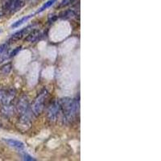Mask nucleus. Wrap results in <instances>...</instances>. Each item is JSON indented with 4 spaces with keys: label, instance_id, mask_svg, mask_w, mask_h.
Returning <instances> with one entry per match:
<instances>
[{
    "label": "nucleus",
    "instance_id": "obj_1",
    "mask_svg": "<svg viewBox=\"0 0 161 161\" xmlns=\"http://www.w3.org/2000/svg\"><path fill=\"white\" fill-rule=\"evenodd\" d=\"M58 103L60 113L62 114L64 122L66 123H71L77 116L78 110V102L74 99L65 97L58 101Z\"/></svg>",
    "mask_w": 161,
    "mask_h": 161
},
{
    "label": "nucleus",
    "instance_id": "obj_2",
    "mask_svg": "<svg viewBox=\"0 0 161 161\" xmlns=\"http://www.w3.org/2000/svg\"><path fill=\"white\" fill-rule=\"evenodd\" d=\"M19 113L21 115V121L24 124H26L29 122L31 111H30L29 103L26 97H23L20 98L18 103Z\"/></svg>",
    "mask_w": 161,
    "mask_h": 161
},
{
    "label": "nucleus",
    "instance_id": "obj_3",
    "mask_svg": "<svg viewBox=\"0 0 161 161\" xmlns=\"http://www.w3.org/2000/svg\"><path fill=\"white\" fill-rule=\"evenodd\" d=\"M25 0H4L3 10L7 13H15L24 7Z\"/></svg>",
    "mask_w": 161,
    "mask_h": 161
},
{
    "label": "nucleus",
    "instance_id": "obj_4",
    "mask_svg": "<svg viewBox=\"0 0 161 161\" xmlns=\"http://www.w3.org/2000/svg\"><path fill=\"white\" fill-rule=\"evenodd\" d=\"M47 97H48V92L46 90H44L36 99L35 103L32 106V111L36 116L39 115L42 112Z\"/></svg>",
    "mask_w": 161,
    "mask_h": 161
},
{
    "label": "nucleus",
    "instance_id": "obj_5",
    "mask_svg": "<svg viewBox=\"0 0 161 161\" xmlns=\"http://www.w3.org/2000/svg\"><path fill=\"white\" fill-rule=\"evenodd\" d=\"M60 114V107L58 102H53L48 110V117L50 121H55Z\"/></svg>",
    "mask_w": 161,
    "mask_h": 161
},
{
    "label": "nucleus",
    "instance_id": "obj_6",
    "mask_svg": "<svg viewBox=\"0 0 161 161\" xmlns=\"http://www.w3.org/2000/svg\"><path fill=\"white\" fill-rule=\"evenodd\" d=\"M3 141L6 143H8L10 147L19 151V152H23V150L24 149V144L19 140L12 139H3Z\"/></svg>",
    "mask_w": 161,
    "mask_h": 161
},
{
    "label": "nucleus",
    "instance_id": "obj_7",
    "mask_svg": "<svg viewBox=\"0 0 161 161\" xmlns=\"http://www.w3.org/2000/svg\"><path fill=\"white\" fill-rule=\"evenodd\" d=\"M32 28V26H28V27H27V28H23V29H21L20 31H18L17 32H15V34H13L12 36H11V40H17L21 39L23 36H24L26 34H28L30 28Z\"/></svg>",
    "mask_w": 161,
    "mask_h": 161
},
{
    "label": "nucleus",
    "instance_id": "obj_8",
    "mask_svg": "<svg viewBox=\"0 0 161 161\" xmlns=\"http://www.w3.org/2000/svg\"><path fill=\"white\" fill-rule=\"evenodd\" d=\"M40 36V33L39 30H33L32 31H31V33H29L28 36V37L26 38V41L30 43H33L39 39Z\"/></svg>",
    "mask_w": 161,
    "mask_h": 161
},
{
    "label": "nucleus",
    "instance_id": "obj_9",
    "mask_svg": "<svg viewBox=\"0 0 161 161\" xmlns=\"http://www.w3.org/2000/svg\"><path fill=\"white\" fill-rule=\"evenodd\" d=\"M32 16H33V15H27V16L23 17V18L20 19L19 20H18V21L15 22L14 24H12V25H11V28H18V27H19L20 25H22V24H24V23L27 22V21H28L29 19H31Z\"/></svg>",
    "mask_w": 161,
    "mask_h": 161
},
{
    "label": "nucleus",
    "instance_id": "obj_10",
    "mask_svg": "<svg viewBox=\"0 0 161 161\" xmlns=\"http://www.w3.org/2000/svg\"><path fill=\"white\" fill-rule=\"evenodd\" d=\"M75 15V12L73 10H67V11H64L60 13L59 17L62 19H68L70 17H73Z\"/></svg>",
    "mask_w": 161,
    "mask_h": 161
},
{
    "label": "nucleus",
    "instance_id": "obj_11",
    "mask_svg": "<svg viewBox=\"0 0 161 161\" xmlns=\"http://www.w3.org/2000/svg\"><path fill=\"white\" fill-rule=\"evenodd\" d=\"M57 1V0H48V2H46L45 3H44V5H43L42 7L38 10V11H37L36 13H40V12H42V11H44V10L48 9V8L51 7V6H53L54 3H56Z\"/></svg>",
    "mask_w": 161,
    "mask_h": 161
},
{
    "label": "nucleus",
    "instance_id": "obj_12",
    "mask_svg": "<svg viewBox=\"0 0 161 161\" xmlns=\"http://www.w3.org/2000/svg\"><path fill=\"white\" fill-rule=\"evenodd\" d=\"M11 68H12L11 64V63H9V64H5V65L3 66L2 68H1V69H0V72H1L3 74H5V75H7V74H8V73L11 72Z\"/></svg>",
    "mask_w": 161,
    "mask_h": 161
},
{
    "label": "nucleus",
    "instance_id": "obj_13",
    "mask_svg": "<svg viewBox=\"0 0 161 161\" xmlns=\"http://www.w3.org/2000/svg\"><path fill=\"white\" fill-rule=\"evenodd\" d=\"M75 0H63L62 2L60 3V5L58 6V8H64V7H67V6L70 5L71 3H73Z\"/></svg>",
    "mask_w": 161,
    "mask_h": 161
},
{
    "label": "nucleus",
    "instance_id": "obj_14",
    "mask_svg": "<svg viewBox=\"0 0 161 161\" xmlns=\"http://www.w3.org/2000/svg\"><path fill=\"white\" fill-rule=\"evenodd\" d=\"M22 158H23V159H24V160H27V161H34V160H36L35 158H33L32 156H30L29 154L26 153V152H23Z\"/></svg>",
    "mask_w": 161,
    "mask_h": 161
},
{
    "label": "nucleus",
    "instance_id": "obj_15",
    "mask_svg": "<svg viewBox=\"0 0 161 161\" xmlns=\"http://www.w3.org/2000/svg\"><path fill=\"white\" fill-rule=\"evenodd\" d=\"M21 48H22V47H17L16 48H15V49L13 50V51L9 54V57H15V56H16L17 54L19 53Z\"/></svg>",
    "mask_w": 161,
    "mask_h": 161
},
{
    "label": "nucleus",
    "instance_id": "obj_16",
    "mask_svg": "<svg viewBox=\"0 0 161 161\" xmlns=\"http://www.w3.org/2000/svg\"><path fill=\"white\" fill-rule=\"evenodd\" d=\"M7 48H8V44H1V45H0V55L3 54V53L7 50Z\"/></svg>",
    "mask_w": 161,
    "mask_h": 161
},
{
    "label": "nucleus",
    "instance_id": "obj_17",
    "mask_svg": "<svg viewBox=\"0 0 161 161\" xmlns=\"http://www.w3.org/2000/svg\"><path fill=\"white\" fill-rule=\"evenodd\" d=\"M57 18H58V16H57V15H53V16H50L49 19H48V21H49L50 23H53L54 22V21H56V20L57 19Z\"/></svg>",
    "mask_w": 161,
    "mask_h": 161
},
{
    "label": "nucleus",
    "instance_id": "obj_18",
    "mask_svg": "<svg viewBox=\"0 0 161 161\" xmlns=\"http://www.w3.org/2000/svg\"><path fill=\"white\" fill-rule=\"evenodd\" d=\"M1 31H2V30H1V29H0V33H1Z\"/></svg>",
    "mask_w": 161,
    "mask_h": 161
}]
</instances>
